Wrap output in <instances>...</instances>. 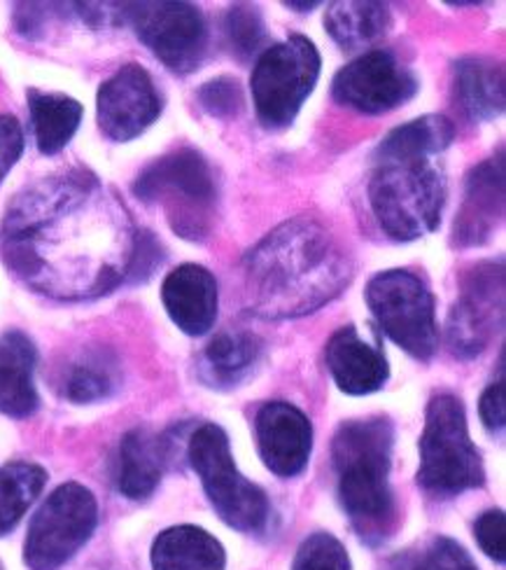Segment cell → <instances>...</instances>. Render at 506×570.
<instances>
[{
	"instance_id": "6da1fadb",
	"label": "cell",
	"mask_w": 506,
	"mask_h": 570,
	"mask_svg": "<svg viewBox=\"0 0 506 570\" xmlns=\"http://www.w3.org/2000/svg\"><path fill=\"white\" fill-rule=\"evenodd\" d=\"M0 248L10 269L38 293L89 299L133 274L140 234L99 178L70 171L14 199L0 227Z\"/></svg>"
},
{
	"instance_id": "7a4b0ae2",
	"label": "cell",
	"mask_w": 506,
	"mask_h": 570,
	"mask_svg": "<svg viewBox=\"0 0 506 570\" xmlns=\"http://www.w3.org/2000/svg\"><path fill=\"white\" fill-rule=\"evenodd\" d=\"M246 288L264 318H297L339 297L353 278L350 253L320 220L278 225L246 255Z\"/></svg>"
},
{
	"instance_id": "3957f363",
	"label": "cell",
	"mask_w": 506,
	"mask_h": 570,
	"mask_svg": "<svg viewBox=\"0 0 506 570\" xmlns=\"http://www.w3.org/2000/svg\"><path fill=\"white\" fill-rule=\"evenodd\" d=\"M455 125L446 115H423L393 129L376 150L369 204L380 229L395 242H416L441 223L446 178L441 155Z\"/></svg>"
},
{
	"instance_id": "277c9868",
	"label": "cell",
	"mask_w": 506,
	"mask_h": 570,
	"mask_svg": "<svg viewBox=\"0 0 506 570\" xmlns=\"http://www.w3.org/2000/svg\"><path fill=\"white\" fill-rule=\"evenodd\" d=\"M393 442L388 419H367L344 423L331 446L341 505L355 531L374 544L388 540L397 527L390 489Z\"/></svg>"
},
{
	"instance_id": "5b68a950",
	"label": "cell",
	"mask_w": 506,
	"mask_h": 570,
	"mask_svg": "<svg viewBox=\"0 0 506 570\" xmlns=\"http://www.w3.org/2000/svg\"><path fill=\"white\" fill-rule=\"evenodd\" d=\"M142 202L159 204L173 232L189 242H204L212 229L217 187L208 161L197 150H176L150 164L136 185Z\"/></svg>"
},
{
	"instance_id": "8992f818",
	"label": "cell",
	"mask_w": 506,
	"mask_h": 570,
	"mask_svg": "<svg viewBox=\"0 0 506 570\" xmlns=\"http://www.w3.org/2000/svg\"><path fill=\"white\" fill-rule=\"evenodd\" d=\"M484 480V461L469 438L463 402L453 395L431 397L420 438L418 484L434 498H453Z\"/></svg>"
},
{
	"instance_id": "52a82bcc",
	"label": "cell",
	"mask_w": 506,
	"mask_h": 570,
	"mask_svg": "<svg viewBox=\"0 0 506 570\" xmlns=\"http://www.w3.org/2000/svg\"><path fill=\"white\" fill-rule=\"evenodd\" d=\"M189 463L197 470L208 501L225 524L240 533H261L269 524V498L238 472L229 438L220 425L206 423L189 440Z\"/></svg>"
},
{
	"instance_id": "ba28073f",
	"label": "cell",
	"mask_w": 506,
	"mask_h": 570,
	"mask_svg": "<svg viewBox=\"0 0 506 570\" xmlns=\"http://www.w3.org/2000/svg\"><path fill=\"white\" fill-rule=\"evenodd\" d=\"M320 78V52L304 36L278 42L257 59L250 87L259 122L282 129L295 122Z\"/></svg>"
},
{
	"instance_id": "9c48e42d",
	"label": "cell",
	"mask_w": 506,
	"mask_h": 570,
	"mask_svg": "<svg viewBox=\"0 0 506 570\" xmlns=\"http://www.w3.org/2000/svg\"><path fill=\"white\" fill-rule=\"evenodd\" d=\"M367 304L388 337L418 361L439 346L437 312L425 281L406 269L376 274L367 285Z\"/></svg>"
},
{
	"instance_id": "30bf717a",
	"label": "cell",
	"mask_w": 506,
	"mask_h": 570,
	"mask_svg": "<svg viewBox=\"0 0 506 570\" xmlns=\"http://www.w3.org/2000/svg\"><path fill=\"white\" fill-rule=\"evenodd\" d=\"M96 521L99 505L89 489L76 482L59 487L31 521L23 559L31 570H59L91 538Z\"/></svg>"
},
{
	"instance_id": "8fae6325",
	"label": "cell",
	"mask_w": 506,
	"mask_h": 570,
	"mask_svg": "<svg viewBox=\"0 0 506 570\" xmlns=\"http://www.w3.org/2000/svg\"><path fill=\"white\" fill-rule=\"evenodd\" d=\"M138 38L163 66L176 73H191L204 61L208 47L206 19L189 3H133L125 6Z\"/></svg>"
},
{
	"instance_id": "7c38bea8",
	"label": "cell",
	"mask_w": 506,
	"mask_h": 570,
	"mask_svg": "<svg viewBox=\"0 0 506 570\" xmlns=\"http://www.w3.org/2000/svg\"><path fill=\"white\" fill-rule=\"evenodd\" d=\"M504 318V259L474 265L465 278L448 318V342L460 358L484 351Z\"/></svg>"
},
{
	"instance_id": "4fadbf2b",
	"label": "cell",
	"mask_w": 506,
	"mask_h": 570,
	"mask_svg": "<svg viewBox=\"0 0 506 570\" xmlns=\"http://www.w3.org/2000/svg\"><path fill=\"white\" fill-rule=\"evenodd\" d=\"M331 91L341 106L380 115L411 101L418 91V80L395 55L374 50L341 68Z\"/></svg>"
},
{
	"instance_id": "5bb4252c",
	"label": "cell",
	"mask_w": 506,
	"mask_h": 570,
	"mask_svg": "<svg viewBox=\"0 0 506 570\" xmlns=\"http://www.w3.org/2000/svg\"><path fill=\"white\" fill-rule=\"evenodd\" d=\"M161 112V97L150 73L138 63H127L99 89L101 131L117 142H127L152 127Z\"/></svg>"
},
{
	"instance_id": "9a60e30c",
	"label": "cell",
	"mask_w": 506,
	"mask_h": 570,
	"mask_svg": "<svg viewBox=\"0 0 506 570\" xmlns=\"http://www.w3.org/2000/svg\"><path fill=\"white\" fill-rule=\"evenodd\" d=\"M259 456L278 478H297L312 449L308 416L289 402H267L255 419Z\"/></svg>"
},
{
	"instance_id": "2e32d148",
	"label": "cell",
	"mask_w": 506,
	"mask_h": 570,
	"mask_svg": "<svg viewBox=\"0 0 506 570\" xmlns=\"http://www.w3.org/2000/svg\"><path fill=\"white\" fill-rule=\"evenodd\" d=\"M504 216V150L469 171L465 197L457 210L453 242L460 248L484 246Z\"/></svg>"
},
{
	"instance_id": "e0dca14e",
	"label": "cell",
	"mask_w": 506,
	"mask_h": 570,
	"mask_svg": "<svg viewBox=\"0 0 506 570\" xmlns=\"http://www.w3.org/2000/svg\"><path fill=\"white\" fill-rule=\"evenodd\" d=\"M325 355L336 386L348 395L376 393L390 376L383 351L369 344L353 325L334 332Z\"/></svg>"
},
{
	"instance_id": "ac0fdd59",
	"label": "cell",
	"mask_w": 506,
	"mask_h": 570,
	"mask_svg": "<svg viewBox=\"0 0 506 570\" xmlns=\"http://www.w3.org/2000/svg\"><path fill=\"white\" fill-rule=\"evenodd\" d=\"M161 299L168 316L185 332L199 337L217 318V281L201 265H182L166 276Z\"/></svg>"
},
{
	"instance_id": "d6986e66",
	"label": "cell",
	"mask_w": 506,
	"mask_h": 570,
	"mask_svg": "<svg viewBox=\"0 0 506 570\" xmlns=\"http://www.w3.org/2000/svg\"><path fill=\"white\" fill-rule=\"evenodd\" d=\"M36 346L21 332L0 337V412L23 419L38 410L33 384Z\"/></svg>"
},
{
	"instance_id": "ffe728a7",
	"label": "cell",
	"mask_w": 506,
	"mask_h": 570,
	"mask_svg": "<svg viewBox=\"0 0 506 570\" xmlns=\"http://www.w3.org/2000/svg\"><path fill=\"white\" fill-rule=\"evenodd\" d=\"M455 97L474 122H490L504 110V70L495 59L465 57L455 63Z\"/></svg>"
},
{
	"instance_id": "44dd1931",
	"label": "cell",
	"mask_w": 506,
	"mask_h": 570,
	"mask_svg": "<svg viewBox=\"0 0 506 570\" xmlns=\"http://www.w3.org/2000/svg\"><path fill=\"white\" fill-rule=\"evenodd\" d=\"M225 548L197 527H173L152 544L155 570H225Z\"/></svg>"
},
{
	"instance_id": "7402d4cb",
	"label": "cell",
	"mask_w": 506,
	"mask_h": 570,
	"mask_svg": "<svg viewBox=\"0 0 506 570\" xmlns=\"http://www.w3.org/2000/svg\"><path fill=\"white\" fill-rule=\"evenodd\" d=\"M161 465L163 454L157 438L136 428L125 435L119 446V491L133 501L152 495L161 480Z\"/></svg>"
},
{
	"instance_id": "603a6c76",
	"label": "cell",
	"mask_w": 506,
	"mask_h": 570,
	"mask_svg": "<svg viewBox=\"0 0 506 570\" xmlns=\"http://www.w3.org/2000/svg\"><path fill=\"white\" fill-rule=\"evenodd\" d=\"M390 10L383 3H331L325 12L327 33L344 50H357L380 40L390 29Z\"/></svg>"
},
{
	"instance_id": "cb8c5ba5",
	"label": "cell",
	"mask_w": 506,
	"mask_h": 570,
	"mask_svg": "<svg viewBox=\"0 0 506 570\" xmlns=\"http://www.w3.org/2000/svg\"><path fill=\"white\" fill-rule=\"evenodd\" d=\"M29 104L38 150L42 155L61 153L80 127L82 106L66 94L40 91H29Z\"/></svg>"
},
{
	"instance_id": "d4e9b609",
	"label": "cell",
	"mask_w": 506,
	"mask_h": 570,
	"mask_svg": "<svg viewBox=\"0 0 506 570\" xmlns=\"http://www.w3.org/2000/svg\"><path fill=\"white\" fill-rule=\"evenodd\" d=\"M261 353V340L252 332H220L204 351V372L208 382L236 384L244 379Z\"/></svg>"
},
{
	"instance_id": "484cf974",
	"label": "cell",
	"mask_w": 506,
	"mask_h": 570,
	"mask_svg": "<svg viewBox=\"0 0 506 570\" xmlns=\"http://www.w3.org/2000/svg\"><path fill=\"white\" fill-rule=\"evenodd\" d=\"M47 474L33 463L0 468V535L10 533L44 487Z\"/></svg>"
},
{
	"instance_id": "4316f807",
	"label": "cell",
	"mask_w": 506,
	"mask_h": 570,
	"mask_svg": "<svg viewBox=\"0 0 506 570\" xmlns=\"http://www.w3.org/2000/svg\"><path fill=\"white\" fill-rule=\"evenodd\" d=\"M117 386V370L115 363L103 358V355H89L82 363L72 365L66 379V395L72 402H96L108 397Z\"/></svg>"
},
{
	"instance_id": "83f0119b",
	"label": "cell",
	"mask_w": 506,
	"mask_h": 570,
	"mask_svg": "<svg viewBox=\"0 0 506 570\" xmlns=\"http://www.w3.org/2000/svg\"><path fill=\"white\" fill-rule=\"evenodd\" d=\"M225 33L231 50L240 59H250L267 38L264 31V19L255 6H231L225 17Z\"/></svg>"
},
{
	"instance_id": "f1b7e54d",
	"label": "cell",
	"mask_w": 506,
	"mask_h": 570,
	"mask_svg": "<svg viewBox=\"0 0 506 570\" xmlns=\"http://www.w3.org/2000/svg\"><path fill=\"white\" fill-rule=\"evenodd\" d=\"M395 570H478L474 559L450 538L431 540L420 554L399 559Z\"/></svg>"
},
{
	"instance_id": "f546056e",
	"label": "cell",
	"mask_w": 506,
	"mask_h": 570,
	"mask_svg": "<svg viewBox=\"0 0 506 570\" xmlns=\"http://www.w3.org/2000/svg\"><path fill=\"white\" fill-rule=\"evenodd\" d=\"M292 570H350V559L334 535L312 533L301 542Z\"/></svg>"
},
{
	"instance_id": "4dcf8cb0",
	"label": "cell",
	"mask_w": 506,
	"mask_h": 570,
	"mask_svg": "<svg viewBox=\"0 0 506 570\" xmlns=\"http://www.w3.org/2000/svg\"><path fill=\"white\" fill-rule=\"evenodd\" d=\"M199 101L208 115L227 120V117H234L240 110V106H244V94H240V87L234 78L222 76L208 80L199 89Z\"/></svg>"
},
{
	"instance_id": "1f68e13d",
	"label": "cell",
	"mask_w": 506,
	"mask_h": 570,
	"mask_svg": "<svg viewBox=\"0 0 506 570\" xmlns=\"http://www.w3.org/2000/svg\"><path fill=\"white\" fill-rule=\"evenodd\" d=\"M476 540L490 559L504 563L506 559V519L502 510H488L476 519Z\"/></svg>"
},
{
	"instance_id": "d6a6232c",
	"label": "cell",
	"mask_w": 506,
	"mask_h": 570,
	"mask_svg": "<svg viewBox=\"0 0 506 570\" xmlns=\"http://www.w3.org/2000/svg\"><path fill=\"white\" fill-rule=\"evenodd\" d=\"M23 150V131L12 115H0V180L17 164Z\"/></svg>"
},
{
	"instance_id": "836d02e7",
	"label": "cell",
	"mask_w": 506,
	"mask_h": 570,
	"mask_svg": "<svg viewBox=\"0 0 506 570\" xmlns=\"http://www.w3.org/2000/svg\"><path fill=\"white\" fill-rule=\"evenodd\" d=\"M478 414H480V421H484V425L488 428L490 433L502 431L504 423H506V384H504V379H499V382L488 386L484 397H480Z\"/></svg>"
},
{
	"instance_id": "e575fe53",
	"label": "cell",
	"mask_w": 506,
	"mask_h": 570,
	"mask_svg": "<svg viewBox=\"0 0 506 570\" xmlns=\"http://www.w3.org/2000/svg\"><path fill=\"white\" fill-rule=\"evenodd\" d=\"M285 8H292L297 12H310L312 8H318V3H295V0H289V3H285Z\"/></svg>"
},
{
	"instance_id": "d590c367",
	"label": "cell",
	"mask_w": 506,
	"mask_h": 570,
	"mask_svg": "<svg viewBox=\"0 0 506 570\" xmlns=\"http://www.w3.org/2000/svg\"><path fill=\"white\" fill-rule=\"evenodd\" d=\"M0 570H3V568H0Z\"/></svg>"
}]
</instances>
